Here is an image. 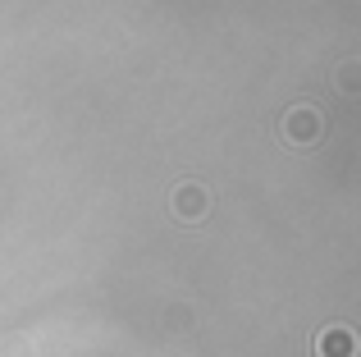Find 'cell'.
Segmentation results:
<instances>
[{
    "instance_id": "cell-2",
    "label": "cell",
    "mask_w": 361,
    "mask_h": 357,
    "mask_svg": "<svg viewBox=\"0 0 361 357\" xmlns=\"http://www.w3.org/2000/svg\"><path fill=\"white\" fill-rule=\"evenodd\" d=\"M316 353L320 357H357L361 353V339L353 330H343V325H329V330L316 334Z\"/></svg>"
},
{
    "instance_id": "cell-4",
    "label": "cell",
    "mask_w": 361,
    "mask_h": 357,
    "mask_svg": "<svg viewBox=\"0 0 361 357\" xmlns=\"http://www.w3.org/2000/svg\"><path fill=\"white\" fill-rule=\"evenodd\" d=\"M338 87H343V92H361V64L357 60H348L343 69H338Z\"/></svg>"
},
{
    "instance_id": "cell-3",
    "label": "cell",
    "mask_w": 361,
    "mask_h": 357,
    "mask_svg": "<svg viewBox=\"0 0 361 357\" xmlns=\"http://www.w3.org/2000/svg\"><path fill=\"white\" fill-rule=\"evenodd\" d=\"M206 206H211V197H206L202 183H178L174 188V211L183 215V220H202Z\"/></svg>"
},
{
    "instance_id": "cell-1",
    "label": "cell",
    "mask_w": 361,
    "mask_h": 357,
    "mask_svg": "<svg viewBox=\"0 0 361 357\" xmlns=\"http://www.w3.org/2000/svg\"><path fill=\"white\" fill-rule=\"evenodd\" d=\"M283 138L288 143H298V147H311V143H320L325 138V115H320L316 106H293V110H283Z\"/></svg>"
}]
</instances>
